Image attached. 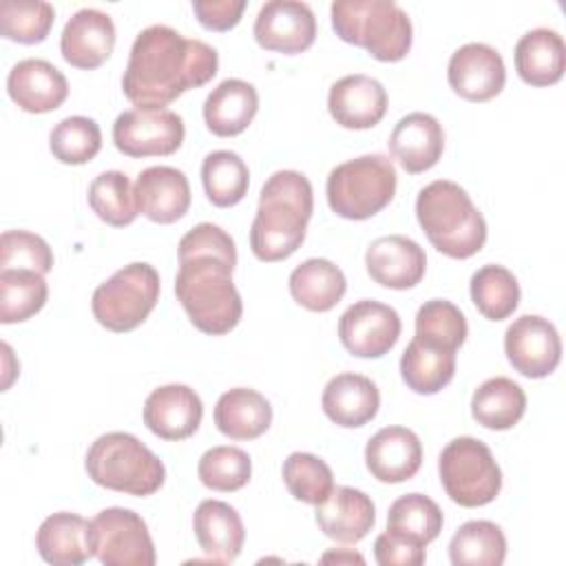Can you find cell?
Here are the masks:
<instances>
[{
    "label": "cell",
    "mask_w": 566,
    "mask_h": 566,
    "mask_svg": "<svg viewBox=\"0 0 566 566\" xmlns=\"http://www.w3.org/2000/svg\"><path fill=\"white\" fill-rule=\"evenodd\" d=\"M179 270L175 294L190 323L210 336L234 329L243 314L241 294L232 283L237 248L232 237L214 223H197L177 245Z\"/></svg>",
    "instance_id": "obj_1"
},
{
    "label": "cell",
    "mask_w": 566,
    "mask_h": 566,
    "mask_svg": "<svg viewBox=\"0 0 566 566\" xmlns=\"http://www.w3.org/2000/svg\"><path fill=\"white\" fill-rule=\"evenodd\" d=\"M217 69L214 46L184 38L168 24H150L130 46L122 88L135 108H166L181 93L210 82Z\"/></svg>",
    "instance_id": "obj_2"
},
{
    "label": "cell",
    "mask_w": 566,
    "mask_h": 566,
    "mask_svg": "<svg viewBox=\"0 0 566 566\" xmlns=\"http://www.w3.org/2000/svg\"><path fill=\"white\" fill-rule=\"evenodd\" d=\"M314 212V190L298 170H276L261 188L250 228V248L259 261L274 263L292 256L307 232Z\"/></svg>",
    "instance_id": "obj_3"
},
{
    "label": "cell",
    "mask_w": 566,
    "mask_h": 566,
    "mask_svg": "<svg viewBox=\"0 0 566 566\" xmlns=\"http://www.w3.org/2000/svg\"><path fill=\"white\" fill-rule=\"evenodd\" d=\"M416 217L431 245L451 259H469L486 241L482 212L455 181L436 179L427 184L416 197Z\"/></svg>",
    "instance_id": "obj_4"
},
{
    "label": "cell",
    "mask_w": 566,
    "mask_h": 566,
    "mask_svg": "<svg viewBox=\"0 0 566 566\" xmlns=\"http://www.w3.org/2000/svg\"><path fill=\"white\" fill-rule=\"evenodd\" d=\"M329 13L343 42L363 46L380 62H398L411 49V18L394 0H334Z\"/></svg>",
    "instance_id": "obj_5"
},
{
    "label": "cell",
    "mask_w": 566,
    "mask_h": 566,
    "mask_svg": "<svg viewBox=\"0 0 566 566\" xmlns=\"http://www.w3.org/2000/svg\"><path fill=\"white\" fill-rule=\"evenodd\" d=\"M84 467L95 484L137 497L153 495L166 480L164 462L126 431L99 436L88 447Z\"/></svg>",
    "instance_id": "obj_6"
},
{
    "label": "cell",
    "mask_w": 566,
    "mask_h": 566,
    "mask_svg": "<svg viewBox=\"0 0 566 566\" xmlns=\"http://www.w3.org/2000/svg\"><path fill=\"white\" fill-rule=\"evenodd\" d=\"M398 175L387 155H360L334 166L327 175L329 208L352 221L378 214L396 195Z\"/></svg>",
    "instance_id": "obj_7"
},
{
    "label": "cell",
    "mask_w": 566,
    "mask_h": 566,
    "mask_svg": "<svg viewBox=\"0 0 566 566\" xmlns=\"http://www.w3.org/2000/svg\"><path fill=\"white\" fill-rule=\"evenodd\" d=\"M159 290V272L150 263H128L95 287L91 298L93 316L111 332H130L155 310Z\"/></svg>",
    "instance_id": "obj_8"
},
{
    "label": "cell",
    "mask_w": 566,
    "mask_h": 566,
    "mask_svg": "<svg viewBox=\"0 0 566 566\" xmlns=\"http://www.w3.org/2000/svg\"><path fill=\"white\" fill-rule=\"evenodd\" d=\"M438 473L444 493L467 509L493 502L502 489V471L491 449L471 436L447 442L438 458Z\"/></svg>",
    "instance_id": "obj_9"
},
{
    "label": "cell",
    "mask_w": 566,
    "mask_h": 566,
    "mask_svg": "<svg viewBox=\"0 0 566 566\" xmlns=\"http://www.w3.org/2000/svg\"><path fill=\"white\" fill-rule=\"evenodd\" d=\"M91 553L104 566H153L155 544L139 513L122 506L99 511L88 522Z\"/></svg>",
    "instance_id": "obj_10"
},
{
    "label": "cell",
    "mask_w": 566,
    "mask_h": 566,
    "mask_svg": "<svg viewBox=\"0 0 566 566\" xmlns=\"http://www.w3.org/2000/svg\"><path fill=\"white\" fill-rule=\"evenodd\" d=\"M186 128L170 108H130L117 115L113 142L126 157H164L179 150Z\"/></svg>",
    "instance_id": "obj_11"
},
{
    "label": "cell",
    "mask_w": 566,
    "mask_h": 566,
    "mask_svg": "<svg viewBox=\"0 0 566 566\" xmlns=\"http://www.w3.org/2000/svg\"><path fill=\"white\" fill-rule=\"evenodd\" d=\"M400 329L398 312L371 298L356 301L338 318V338L343 347L358 358L385 356L398 343Z\"/></svg>",
    "instance_id": "obj_12"
},
{
    "label": "cell",
    "mask_w": 566,
    "mask_h": 566,
    "mask_svg": "<svg viewBox=\"0 0 566 566\" xmlns=\"http://www.w3.org/2000/svg\"><path fill=\"white\" fill-rule=\"evenodd\" d=\"M504 352L515 371L526 378H544L562 360V338L548 318L524 314L506 327Z\"/></svg>",
    "instance_id": "obj_13"
},
{
    "label": "cell",
    "mask_w": 566,
    "mask_h": 566,
    "mask_svg": "<svg viewBox=\"0 0 566 566\" xmlns=\"http://www.w3.org/2000/svg\"><path fill=\"white\" fill-rule=\"evenodd\" d=\"M254 40L265 51L296 55L316 40V18L307 2L270 0L254 18Z\"/></svg>",
    "instance_id": "obj_14"
},
{
    "label": "cell",
    "mask_w": 566,
    "mask_h": 566,
    "mask_svg": "<svg viewBox=\"0 0 566 566\" xmlns=\"http://www.w3.org/2000/svg\"><path fill=\"white\" fill-rule=\"evenodd\" d=\"M447 80L453 93L469 102H489L506 84V66L497 49L484 42H467L449 57Z\"/></svg>",
    "instance_id": "obj_15"
},
{
    "label": "cell",
    "mask_w": 566,
    "mask_h": 566,
    "mask_svg": "<svg viewBox=\"0 0 566 566\" xmlns=\"http://www.w3.org/2000/svg\"><path fill=\"white\" fill-rule=\"evenodd\" d=\"M203 418V405L188 385L170 382L153 389L144 402V424L161 440L190 438Z\"/></svg>",
    "instance_id": "obj_16"
},
{
    "label": "cell",
    "mask_w": 566,
    "mask_h": 566,
    "mask_svg": "<svg viewBox=\"0 0 566 566\" xmlns=\"http://www.w3.org/2000/svg\"><path fill=\"white\" fill-rule=\"evenodd\" d=\"M365 265L371 281L389 290H409L418 285L427 270L424 250L409 237L387 234L369 243Z\"/></svg>",
    "instance_id": "obj_17"
},
{
    "label": "cell",
    "mask_w": 566,
    "mask_h": 566,
    "mask_svg": "<svg viewBox=\"0 0 566 566\" xmlns=\"http://www.w3.org/2000/svg\"><path fill=\"white\" fill-rule=\"evenodd\" d=\"M115 46L113 18L99 9L84 7L75 11L60 35L62 57L75 69L102 66Z\"/></svg>",
    "instance_id": "obj_18"
},
{
    "label": "cell",
    "mask_w": 566,
    "mask_h": 566,
    "mask_svg": "<svg viewBox=\"0 0 566 566\" xmlns=\"http://www.w3.org/2000/svg\"><path fill=\"white\" fill-rule=\"evenodd\" d=\"M327 108L336 124L352 130L376 126L387 113V91L369 75L354 73L336 80L327 95Z\"/></svg>",
    "instance_id": "obj_19"
},
{
    "label": "cell",
    "mask_w": 566,
    "mask_h": 566,
    "mask_svg": "<svg viewBox=\"0 0 566 566\" xmlns=\"http://www.w3.org/2000/svg\"><path fill=\"white\" fill-rule=\"evenodd\" d=\"M365 464L378 482L411 480L422 464V442L407 427H382L365 444Z\"/></svg>",
    "instance_id": "obj_20"
},
{
    "label": "cell",
    "mask_w": 566,
    "mask_h": 566,
    "mask_svg": "<svg viewBox=\"0 0 566 566\" xmlns=\"http://www.w3.org/2000/svg\"><path fill=\"white\" fill-rule=\"evenodd\" d=\"M137 210L155 223H175L190 208L188 177L172 166H150L135 179Z\"/></svg>",
    "instance_id": "obj_21"
},
{
    "label": "cell",
    "mask_w": 566,
    "mask_h": 566,
    "mask_svg": "<svg viewBox=\"0 0 566 566\" xmlns=\"http://www.w3.org/2000/svg\"><path fill=\"white\" fill-rule=\"evenodd\" d=\"M7 91L18 108L27 113H49L60 108L69 97V82L51 62L27 57L11 66Z\"/></svg>",
    "instance_id": "obj_22"
},
{
    "label": "cell",
    "mask_w": 566,
    "mask_h": 566,
    "mask_svg": "<svg viewBox=\"0 0 566 566\" xmlns=\"http://www.w3.org/2000/svg\"><path fill=\"white\" fill-rule=\"evenodd\" d=\"M376 506L371 497L354 486H334L316 504V524L321 533L340 544H356L374 528Z\"/></svg>",
    "instance_id": "obj_23"
},
{
    "label": "cell",
    "mask_w": 566,
    "mask_h": 566,
    "mask_svg": "<svg viewBox=\"0 0 566 566\" xmlns=\"http://www.w3.org/2000/svg\"><path fill=\"white\" fill-rule=\"evenodd\" d=\"M394 159L411 175L424 172L438 164L444 150L442 124L422 111L407 113L389 135Z\"/></svg>",
    "instance_id": "obj_24"
},
{
    "label": "cell",
    "mask_w": 566,
    "mask_h": 566,
    "mask_svg": "<svg viewBox=\"0 0 566 566\" xmlns=\"http://www.w3.org/2000/svg\"><path fill=\"white\" fill-rule=\"evenodd\" d=\"M321 405L334 424L356 429L376 418L380 407V391L371 378L345 371L329 378L323 389Z\"/></svg>",
    "instance_id": "obj_25"
},
{
    "label": "cell",
    "mask_w": 566,
    "mask_h": 566,
    "mask_svg": "<svg viewBox=\"0 0 566 566\" xmlns=\"http://www.w3.org/2000/svg\"><path fill=\"white\" fill-rule=\"evenodd\" d=\"M195 537L201 551L221 564H230L241 555L245 528L234 506L221 500H203L192 515Z\"/></svg>",
    "instance_id": "obj_26"
},
{
    "label": "cell",
    "mask_w": 566,
    "mask_h": 566,
    "mask_svg": "<svg viewBox=\"0 0 566 566\" xmlns=\"http://www.w3.org/2000/svg\"><path fill=\"white\" fill-rule=\"evenodd\" d=\"M259 111L256 88L239 77L219 82L203 102V122L217 137L241 135Z\"/></svg>",
    "instance_id": "obj_27"
},
{
    "label": "cell",
    "mask_w": 566,
    "mask_h": 566,
    "mask_svg": "<svg viewBox=\"0 0 566 566\" xmlns=\"http://www.w3.org/2000/svg\"><path fill=\"white\" fill-rule=\"evenodd\" d=\"M517 75L531 86H551L566 69L564 38L548 27L526 31L515 44Z\"/></svg>",
    "instance_id": "obj_28"
},
{
    "label": "cell",
    "mask_w": 566,
    "mask_h": 566,
    "mask_svg": "<svg viewBox=\"0 0 566 566\" xmlns=\"http://www.w3.org/2000/svg\"><path fill=\"white\" fill-rule=\"evenodd\" d=\"M35 546L40 557L53 566H80L93 557L88 522L69 511H57L40 524Z\"/></svg>",
    "instance_id": "obj_29"
},
{
    "label": "cell",
    "mask_w": 566,
    "mask_h": 566,
    "mask_svg": "<svg viewBox=\"0 0 566 566\" xmlns=\"http://www.w3.org/2000/svg\"><path fill=\"white\" fill-rule=\"evenodd\" d=\"M214 424L230 440H254L270 429L272 407L256 389L234 387L219 396Z\"/></svg>",
    "instance_id": "obj_30"
},
{
    "label": "cell",
    "mask_w": 566,
    "mask_h": 566,
    "mask_svg": "<svg viewBox=\"0 0 566 566\" xmlns=\"http://www.w3.org/2000/svg\"><path fill=\"white\" fill-rule=\"evenodd\" d=\"M287 285L292 298L310 312H329L347 290L343 270L329 259L318 256L298 263L292 270Z\"/></svg>",
    "instance_id": "obj_31"
},
{
    "label": "cell",
    "mask_w": 566,
    "mask_h": 566,
    "mask_svg": "<svg viewBox=\"0 0 566 566\" xmlns=\"http://www.w3.org/2000/svg\"><path fill=\"white\" fill-rule=\"evenodd\" d=\"M526 411L524 389L506 378L495 376L484 380L471 398V416L478 424L491 431H506L515 427Z\"/></svg>",
    "instance_id": "obj_32"
},
{
    "label": "cell",
    "mask_w": 566,
    "mask_h": 566,
    "mask_svg": "<svg viewBox=\"0 0 566 566\" xmlns=\"http://www.w3.org/2000/svg\"><path fill=\"white\" fill-rule=\"evenodd\" d=\"M455 374V352L429 347L416 338L400 356V376L405 385L422 396L438 394Z\"/></svg>",
    "instance_id": "obj_33"
},
{
    "label": "cell",
    "mask_w": 566,
    "mask_h": 566,
    "mask_svg": "<svg viewBox=\"0 0 566 566\" xmlns=\"http://www.w3.org/2000/svg\"><path fill=\"white\" fill-rule=\"evenodd\" d=\"M453 566H500L506 559V537L495 522L469 520L449 542Z\"/></svg>",
    "instance_id": "obj_34"
},
{
    "label": "cell",
    "mask_w": 566,
    "mask_h": 566,
    "mask_svg": "<svg viewBox=\"0 0 566 566\" xmlns=\"http://www.w3.org/2000/svg\"><path fill=\"white\" fill-rule=\"evenodd\" d=\"M442 522L440 506L422 493L400 495L391 502L387 513V531L418 546L433 542L442 531Z\"/></svg>",
    "instance_id": "obj_35"
},
{
    "label": "cell",
    "mask_w": 566,
    "mask_h": 566,
    "mask_svg": "<svg viewBox=\"0 0 566 566\" xmlns=\"http://www.w3.org/2000/svg\"><path fill=\"white\" fill-rule=\"evenodd\" d=\"M201 181L206 197L217 208L237 206L250 186L245 161L232 150H212L203 157Z\"/></svg>",
    "instance_id": "obj_36"
},
{
    "label": "cell",
    "mask_w": 566,
    "mask_h": 566,
    "mask_svg": "<svg viewBox=\"0 0 566 566\" xmlns=\"http://www.w3.org/2000/svg\"><path fill=\"white\" fill-rule=\"evenodd\" d=\"M469 290L478 312L489 321H504L520 305V283L515 274L497 263L475 270Z\"/></svg>",
    "instance_id": "obj_37"
},
{
    "label": "cell",
    "mask_w": 566,
    "mask_h": 566,
    "mask_svg": "<svg viewBox=\"0 0 566 566\" xmlns=\"http://www.w3.org/2000/svg\"><path fill=\"white\" fill-rule=\"evenodd\" d=\"M49 296L44 274L33 270H0V323H22L35 316Z\"/></svg>",
    "instance_id": "obj_38"
},
{
    "label": "cell",
    "mask_w": 566,
    "mask_h": 566,
    "mask_svg": "<svg viewBox=\"0 0 566 566\" xmlns=\"http://www.w3.org/2000/svg\"><path fill=\"white\" fill-rule=\"evenodd\" d=\"M467 318L451 301L431 298L420 305L416 314V340L436 349L458 352V347L467 340Z\"/></svg>",
    "instance_id": "obj_39"
},
{
    "label": "cell",
    "mask_w": 566,
    "mask_h": 566,
    "mask_svg": "<svg viewBox=\"0 0 566 566\" xmlns=\"http://www.w3.org/2000/svg\"><path fill=\"white\" fill-rule=\"evenodd\" d=\"M91 210L108 226L124 228L139 214L130 179L122 170L99 172L88 186Z\"/></svg>",
    "instance_id": "obj_40"
},
{
    "label": "cell",
    "mask_w": 566,
    "mask_h": 566,
    "mask_svg": "<svg viewBox=\"0 0 566 566\" xmlns=\"http://www.w3.org/2000/svg\"><path fill=\"white\" fill-rule=\"evenodd\" d=\"M281 475L290 495L305 504H321L334 489V473L329 464L314 453H290L283 462Z\"/></svg>",
    "instance_id": "obj_41"
},
{
    "label": "cell",
    "mask_w": 566,
    "mask_h": 566,
    "mask_svg": "<svg viewBox=\"0 0 566 566\" xmlns=\"http://www.w3.org/2000/svg\"><path fill=\"white\" fill-rule=\"evenodd\" d=\"M49 148L57 161L80 166L99 153L102 130L95 119L71 115L53 126L49 135Z\"/></svg>",
    "instance_id": "obj_42"
},
{
    "label": "cell",
    "mask_w": 566,
    "mask_h": 566,
    "mask_svg": "<svg viewBox=\"0 0 566 566\" xmlns=\"http://www.w3.org/2000/svg\"><path fill=\"white\" fill-rule=\"evenodd\" d=\"M53 20L55 9L44 0H4L0 4V33L20 44L42 42Z\"/></svg>",
    "instance_id": "obj_43"
},
{
    "label": "cell",
    "mask_w": 566,
    "mask_h": 566,
    "mask_svg": "<svg viewBox=\"0 0 566 566\" xmlns=\"http://www.w3.org/2000/svg\"><path fill=\"white\" fill-rule=\"evenodd\" d=\"M197 475L203 486L221 493H232L243 489L252 475L250 455L230 444H219L208 449L197 464Z\"/></svg>",
    "instance_id": "obj_44"
},
{
    "label": "cell",
    "mask_w": 566,
    "mask_h": 566,
    "mask_svg": "<svg viewBox=\"0 0 566 566\" xmlns=\"http://www.w3.org/2000/svg\"><path fill=\"white\" fill-rule=\"evenodd\" d=\"M53 252L49 243L29 230H4L0 237V270L51 272Z\"/></svg>",
    "instance_id": "obj_45"
},
{
    "label": "cell",
    "mask_w": 566,
    "mask_h": 566,
    "mask_svg": "<svg viewBox=\"0 0 566 566\" xmlns=\"http://www.w3.org/2000/svg\"><path fill=\"white\" fill-rule=\"evenodd\" d=\"M374 557L380 566H420L424 564V546L411 544L391 535L389 531L380 533L374 542Z\"/></svg>",
    "instance_id": "obj_46"
},
{
    "label": "cell",
    "mask_w": 566,
    "mask_h": 566,
    "mask_svg": "<svg viewBox=\"0 0 566 566\" xmlns=\"http://www.w3.org/2000/svg\"><path fill=\"white\" fill-rule=\"evenodd\" d=\"M192 11L201 27L210 31H228L239 24L245 0H195Z\"/></svg>",
    "instance_id": "obj_47"
},
{
    "label": "cell",
    "mask_w": 566,
    "mask_h": 566,
    "mask_svg": "<svg viewBox=\"0 0 566 566\" xmlns=\"http://www.w3.org/2000/svg\"><path fill=\"white\" fill-rule=\"evenodd\" d=\"M321 562L323 564H329V562H334V564H365V557L363 555H358V553H354V551H343V548H338V551H327L323 557H321Z\"/></svg>",
    "instance_id": "obj_48"
}]
</instances>
